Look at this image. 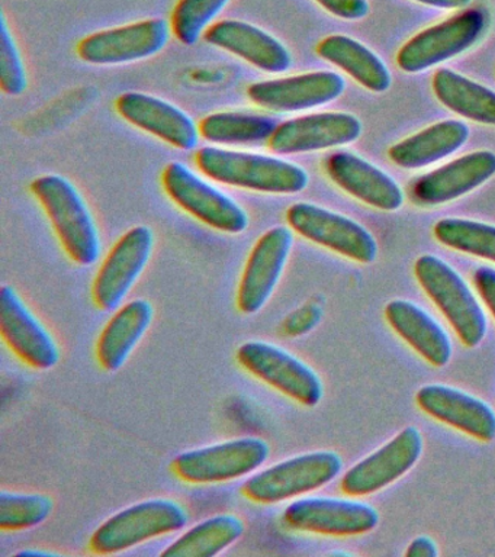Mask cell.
Segmentation results:
<instances>
[{"label":"cell","instance_id":"obj_1","mask_svg":"<svg viewBox=\"0 0 495 557\" xmlns=\"http://www.w3.org/2000/svg\"><path fill=\"white\" fill-rule=\"evenodd\" d=\"M195 163L211 181L260 194L295 195L310 183L301 165L259 152L202 147L195 154Z\"/></svg>","mask_w":495,"mask_h":557},{"label":"cell","instance_id":"obj_2","mask_svg":"<svg viewBox=\"0 0 495 557\" xmlns=\"http://www.w3.org/2000/svg\"><path fill=\"white\" fill-rule=\"evenodd\" d=\"M45 208L60 244L76 264L89 268L102 256V239L84 195L69 178L45 174L29 186Z\"/></svg>","mask_w":495,"mask_h":557},{"label":"cell","instance_id":"obj_3","mask_svg":"<svg viewBox=\"0 0 495 557\" xmlns=\"http://www.w3.org/2000/svg\"><path fill=\"white\" fill-rule=\"evenodd\" d=\"M189 521L188 509L172 498H151L121 509L103 521L89 539L97 555H116L149 540L177 533Z\"/></svg>","mask_w":495,"mask_h":557},{"label":"cell","instance_id":"obj_4","mask_svg":"<svg viewBox=\"0 0 495 557\" xmlns=\"http://www.w3.org/2000/svg\"><path fill=\"white\" fill-rule=\"evenodd\" d=\"M342 469L343 459L336 451L302 453L251 474L242 492L251 503L281 504L329 485Z\"/></svg>","mask_w":495,"mask_h":557},{"label":"cell","instance_id":"obj_5","mask_svg":"<svg viewBox=\"0 0 495 557\" xmlns=\"http://www.w3.org/2000/svg\"><path fill=\"white\" fill-rule=\"evenodd\" d=\"M414 274L460 342L469 348L480 346L488 322L468 282L449 263L433 255L420 256L416 260Z\"/></svg>","mask_w":495,"mask_h":557},{"label":"cell","instance_id":"obj_6","mask_svg":"<svg viewBox=\"0 0 495 557\" xmlns=\"http://www.w3.org/2000/svg\"><path fill=\"white\" fill-rule=\"evenodd\" d=\"M488 26L490 16L484 9H462L408 39L399 48L398 67L411 74L436 67L475 47L484 38Z\"/></svg>","mask_w":495,"mask_h":557},{"label":"cell","instance_id":"obj_7","mask_svg":"<svg viewBox=\"0 0 495 557\" xmlns=\"http://www.w3.org/2000/svg\"><path fill=\"white\" fill-rule=\"evenodd\" d=\"M269 456L267 440L247 435L181 453L172 460V472L193 485H214L251 476Z\"/></svg>","mask_w":495,"mask_h":557},{"label":"cell","instance_id":"obj_8","mask_svg":"<svg viewBox=\"0 0 495 557\" xmlns=\"http://www.w3.org/2000/svg\"><path fill=\"white\" fill-rule=\"evenodd\" d=\"M162 183L177 207L210 228L224 234H242L249 228V213L240 203L181 161L164 168Z\"/></svg>","mask_w":495,"mask_h":557},{"label":"cell","instance_id":"obj_9","mask_svg":"<svg viewBox=\"0 0 495 557\" xmlns=\"http://www.w3.org/2000/svg\"><path fill=\"white\" fill-rule=\"evenodd\" d=\"M236 359L251 376L304 407H315L323 399L324 385L319 373L284 347L251 339L237 348Z\"/></svg>","mask_w":495,"mask_h":557},{"label":"cell","instance_id":"obj_10","mask_svg":"<svg viewBox=\"0 0 495 557\" xmlns=\"http://www.w3.org/2000/svg\"><path fill=\"white\" fill-rule=\"evenodd\" d=\"M289 228L317 244L360 264L378 257L375 237L358 221L310 202L290 205L286 211Z\"/></svg>","mask_w":495,"mask_h":557},{"label":"cell","instance_id":"obj_11","mask_svg":"<svg viewBox=\"0 0 495 557\" xmlns=\"http://www.w3.org/2000/svg\"><path fill=\"white\" fill-rule=\"evenodd\" d=\"M171 37V21L149 17L89 34L77 44L76 52L88 64H129L158 55Z\"/></svg>","mask_w":495,"mask_h":557},{"label":"cell","instance_id":"obj_12","mask_svg":"<svg viewBox=\"0 0 495 557\" xmlns=\"http://www.w3.org/2000/svg\"><path fill=\"white\" fill-rule=\"evenodd\" d=\"M290 530L333 537H350L375 530L380 513L371 504L334 496H301L282 516Z\"/></svg>","mask_w":495,"mask_h":557},{"label":"cell","instance_id":"obj_13","mask_svg":"<svg viewBox=\"0 0 495 557\" xmlns=\"http://www.w3.org/2000/svg\"><path fill=\"white\" fill-rule=\"evenodd\" d=\"M153 250L154 234L146 225L128 230L112 246L94 278V304L101 311H115L123 305L149 264Z\"/></svg>","mask_w":495,"mask_h":557},{"label":"cell","instance_id":"obj_14","mask_svg":"<svg viewBox=\"0 0 495 557\" xmlns=\"http://www.w3.org/2000/svg\"><path fill=\"white\" fill-rule=\"evenodd\" d=\"M0 334L29 368L50 370L59 364L62 351L58 339L10 285L0 287Z\"/></svg>","mask_w":495,"mask_h":557},{"label":"cell","instance_id":"obj_15","mask_svg":"<svg viewBox=\"0 0 495 557\" xmlns=\"http://www.w3.org/2000/svg\"><path fill=\"white\" fill-rule=\"evenodd\" d=\"M294 247V231L273 226L256 242L243 270L236 304L245 315L262 311L280 285Z\"/></svg>","mask_w":495,"mask_h":557},{"label":"cell","instance_id":"obj_16","mask_svg":"<svg viewBox=\"0 0 495 557\" xmlns=\"http://www.w3.org/2000/svg\"><path fill=\"white\" fill-rule=\"evenodd\" d=\"M423 435L417 426H406L384 446L351 466L343 474L341 487L351 498L385 490L410 472L423 453Z\"/></svg>","mask_w":495,"mask_h":557},{"label":"cell","instance_id":"obj_17","mask_svg":"<svg viewBox=\"0 0 495 557\" xmlns=\"http://www.w3.org/2000/svg\"><path fill=\"white\" fill-rule=\"evenodd\" d=\"M362 131V122L351 113H310L277 125L269 148L277 156L332 150L358 141Z\"/></svg>","mask_w":495,"mask_h":557},{"label":"cell","instance_id":"obj_18","mask_svg":"<svg viewBox=\"0 0 495 557\" xmlns=\"http://www.w3.org/2000/svg\"><path fill=\"white\" fill-rule=\"evenodd\" d=\"M346 81L336 72L320 70L297 76L256 82L247 96L258 107L277 113L310 111L341 98Z\"/></svg>","mask_w":495,"mask_h":557},{"label":"cell","instance_id":"obj_19","mask_svg":"<svg viewBox=\"0 0 495 557\" xmlns=\"http://www.w3.org/2000/svg\"><path fill=\"white\" fill-rule=\"evenodd\" d=\"M115 109L128 124L177 150L193 151L198 147L199 125L175 103L143 91H125L116 98Z\"/></svg>","mask_w":495,"mask_h":557},{"label":"cell","instance_id":"obj_20","mask_svg":"<svg viewBox=\"0 0 495 557\" xmlns=\"http://www.w3.org/2000/svg\"><path fill=\"white\" fill-rule=\"evenodd\" d=\"M494 176L495 152H469L417 178L411 185V200L420 207H441L471 194Z\"/></svg>","mask_w":495,"mask_h":557},{"label":"cell","instance_id":"obj_21","mask_svg":"<svg viewBox=\"0 0 495 557\" xmlns=\"http://www.w3.org/2000/svg\"><path fill=\"white\" fill-rule=\"evenodd\" d=\"M421 411L482 443L495 440V411L485 400L446 385H425L416 395Z\"/></svg>","mask_w":495,"mask_h":557},{"label":"cell","instance_id":"obj_22","mask_svg":"<svg viewBox=\"0 0 495 557\" xmlns=\"http://www.w3.org/2000/svg\"><path fill=\"white\" fill-rule=\"evenodd\" d=\"M203 39L262 72L284 73L293 65V55L285 44L250 22L221 20L207 29Z\"/></svg>","mask_w":495,"mask_h":557},{"label":"cell","instance_id":"obj_23","mask_svg":"<svg viewBox=\"0 0 495 557\" xmlns=\"http://www.w3.org/2000/svg\"><path fill=\"white\" fill-rule=\"evenodd\" d=\"M329 177L346 194L380 211H397L404 203L401 186L384 170L349 151L333 152L325 160Z\"/></svg>","mask_w":495,"mask_h":557},{"label":"cell","instance_id":"obj_24","mask_svg":"<svg viewBox=\"0 0 495 557\" xmlns=\"http://www.w3.org/2000/svg\"><path fill=\"white\" fill-rule=\"evenodd\" d=\"M385 318L395 331L428 363L443 368L449 363L454 346L449 334L425 309L407 299L391 300Z\"/></svg>","mask_w":495,"mask_h":557},{"label":"cell","instance_id":"obj_25","mask_svg":"<svg viewBox=\"0 0 495 557\" xmlns=\"http://www.w3.org/2000/svg\"><path fill=\"white\" fill-rule=\"evenodd\" d=\"M154 320V307L150 300L134 299L115 309L99 334L97 360L107 372H119L138 344L145 338Z\"/></svg>","mask_w":495,"mask_h":557},{"label":"cell","instance_id":"obj_26","mask_svg":"<svg viewBox=\"0 0 495 557\" xmlns=\"http://www.w3.org/2000/svg\"><path fill=\"white\" fill-rule=\"evenodd\" d=\"M469 138V126L459 120L437 122L389 148L388 157L395 165L419 170L437 163L460 150Z\"/></svg>","mask_w":495,"mask_h":557},{"label":"cell","instance_id":"obj_27","mask_svg":"<svg viewBox=\"0 0 495 557\" xmlns=\"http://www.w3.org/2000/svg\"><path fill=\"white\" fill-rule=\"evenodd\" d=\"M315 50L321 59L336 65L373 94H384L393 83L389 69L381 57L358 39L343 34L329 35L321 39Z\"/></svg>","mask_w":495,"mask_h":557},{"label":"cell","instance_id":"obj_28","mask_svg":"<svg viewBox=\"0 0 495 557\" xmlns=\"http://www.w3.org/2000/svg\"><path fill=\"white\" fill-rule=\"evenodd\" d=\"M438 102L456 115L477 124L495 126V91L450 69H438L433 76Z\"/></svg>","mask_w":495,"mask_h":557},{"label":"cell","instance_id":"obj_29","mask_svg":"<svg viewBox=\"0 0 495 557\" xmlns=\"http://www.w3.org/2000/svg\"><path fill=\"white\" fill-rule=\"evenodd\" d=\"M246 524L233 512L215 513L186 530L164 548V557H212L232 547L245 534Z\"/></svg>","mask_w":495,"mask_h":557},{"label":"cell","instance_id":"obj_30","mask_svg":"<svg viewBox=\"0 0 495 557\" xmlns=\"http://www.w3.org/2000/svg\"><path fill=\"white\" fill-rule=\"evenodd\" d=\"M277 125L273 117L260 113L215 112L199 122V133L215 146H251L269 141Z\"/></svg>","mask_w":495,"mask_h":557},{"label":"cell","instance_id":"obj_31","mask_svg":"<svg viewBox=\"0 0 495 557\" xmlns=\"http://www.w3.org/2000/svg\"><path fill=\"white\" fill-rule=\"evenodd\" d=\"M433 234L451 250L495 263V225L465 218H443L434 225Z\"/></svg>","mask_w":495,"mask_h":557},{"label":"cell","instance_id":"obj_32","mask_svg":"<svg viewBox=\"0 0 495 557\" xmlns=\"http://www.w3.org/2000/svg\"><path fill=\"white\" fill-rule=\"evenodd\" d=\"M54 511V499L37 492H0V530L23 531L41 525Z\"/></svg>","mask_w":495,"mask_h":557},{"label":"cell","instance_id":"obj_33","mask_svg":"<svg viewBox=\"0 0 495 557\" xmlns=\"http://www.w3.org/2000/svg\"><path fill=\"white\" fill-rule=\"evenodd\" d=\"M228 3L230 0H177L171 16L172 34L185 46H194Z\"/></svg>","mask_w":495,"mask_h":557},{"label":"cell","instance_id":"obj_34","mask_svg":"<svg viewBox=\"0 0 495 557\" xmlns=\"http://www.w3.org/2000/svg\"><path fill=\"white\" fill-rule=\"evenodd\" d=\"M27 70L21 54L18 44L10 25H8L5 13L0 17V89L10 96H20L27 90Z\"/></svg>","mask_w":495,"mask_h":557},{"label":"cell","instance_id":"obj_35","mask_svg":"<svg viewBox=\"0 0 495 557\" xmlns=\"http://www.w3.org/2000/svg\"><path fill=\"white\" fill-rule=\"evenodd\" d=\"M330 15L345 21H360L368 16V0H315Z\"/></svg>","mask_w":495,"mask_h":557},{"label":"cell","instance_id":"obj_36","mask_svg":"<svg viewBox=\"0 0 495 557\" xmlns=\"http://www.w3.org/2000/svg\"><path fill=\"white\" fill-rule=\"evenodd\" d=\"M473 283L495 320V269L488 268V265L477 269V272L473 273Z\"/></svg>","mask_w":495,"mask_h":557},{"label":"cell","instance_id":"obj_37","mask_svg":"<svg viewBox=\"0 0 495 557\" xmlns=\"http://www.w3.org/2000/svg\"><path fill=\"white\" fill-rule=\"evenodd\" d=\"M320 312L315 308H302L299 311L290 313L284 322V331L288 335H301L310 331L315 322L319 321Z\"/></svg>","mask_w":495,"mask_h":557},{"label":"cell","instance_id":"obj_38","mask_svg":"<svg viewBox=\"0 0 495 557\" xmlns=\"http://www.w3.org/2000/svg\"><path fill=\"white\" fill-rule=\"evenodd\" d=\"M407 557H436L438 556L437 544L429 535H419L408 544Z\"/></svg>","mask_w":495,"mask_h":557},{"label":"cell","instance_id":"obj_39","mask_svg":"<svg viewBox=\"0 0 495 557\" xmlns=\"http://www.w3.org/2000/svg\"><path fill=\"white\" fill-rule=\"evenodd\" d=\"M424 7L443 9V11H462L471 4V0H412Z\"/></svg>","mask_w":495,"mask_h":557},{"label":"cell","instance_id":"obj_40","mask_svg":"<svg viewBox=\"0 0 495 557\" xmlns=\"http://www.w3.org/2000/svg\"><path fill=\"white\" fill-rule=\"evenodd\" d=\"M15 556H59V553L50 552V550H41V548H24V550H20L15 553Z\"/></svg>","mask_w":495,"mask_h":557}]
</instances>
